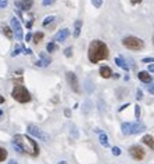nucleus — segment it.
I'll return each instance as SVG.
<instances>
[{
    "instance_id": "obj_1",
    "label": "nucleus",
    "mask_w": 154,
    "mask_h": 164,
    "mask_svg": "<svg viewBox=\"0 0 154 164\" xmlns=\"http://www.w3.org/2000/svg\"><path fill=\"white\" fill-rule=\"evenodd\" d=\"M13 146L18 153L28 154L31 157H36L39 154V146L36 141L24 134H17L13 137Z\"/></svg>"
},
{
    "instance_id": "obj_2",
    "label": "nucleus",
    "mask_w": 154,
    "mask_h": 164,
    "mask_svg": "<svg viewBox=\"0 0 154 164\" xmlns=\"http://www.w3.org/2000/svg\"><path fill=\"white\" fill-rule=\"evenodd\" d=\"M108 47L104 41L101 40H93L89 44V50H88V58L92 63H97L103 59L108 58Z\"/></svg>"
},
{
    "instance_id": "obj_3",
    "label": "nucleus",
    "mask_w": 154,
    "mask_h": 164,
    "mask_svg": "<svg viewBox=\"0 0 154 164\" xmlns=\"http://www.w3.org/2000/svg\"><path fill=\"white\" fill-rule=\"evenodd\" d=\"M11 96L17 102H20V104H27V102L31 101L29 91H28V90L25 88V87L22 86V84L14 86V88H13V91H11Z\"/></svg>"
},
{
    "instance_id": "obj_4",
    "label": "nucleus",
    "mask_w": 154,
    "mask_h": 164,
    "mask_svg": "<svg viewBox=\"0 0 154 164\" xmlns=\"http://www.w3.org/2000/svg\"><path fill=\"white\" fill-rule=\"evenodd\" d=\"M146 130V125L140 121H135V123H122L121 125V131L124 135H133V134H140Z\"/></svg>"
},
{
    "instance_id": "obj_5",
    "label": "nucleus",
    "mask_w": 154,
    "mask_h": 164,
    "mask_svg": "<svg viewBox=\"0 0 154 164\" xmlns=\"http://www.w3.org/2000/svg\"><path fill=\"white\" fill-rule=\"evenodd\" d=\"M122 44L124 47H126L128 50H132V51H140L144 48V41L139 37H135V36H126L122 39Z\"/></svg>"
},
{
    "instance_id": "obj_6",
    "label": "nucleus",
    "mask_w": 154,
    "mask_h": 164,
    "mask_svg": "<svg viewBox=\"0 0 154 164\" xmlns=\"http://www.w3.org/2000/svg\"><path fill=\"white\" fill-rule=\"evenodd\" d=\"M27 130H28V133H29L33 138H38V139H42V141H49V134L47 133H44L43 130H42L40 127H38V125H35V124H28V127H27Z\"/></svg>"
},
{
    "instance_id": "obj_7",
    "label": "nucleus",
    "mask_w": 154,
    "mask_h": 164,
    "mask_svg": "<svg viewBox=\"0 0 154 164\" xmlns=\"http://www.w3.org/2000/svg\"><path fill=\"white\" fill-rule=\"evenodd\" d=\"M65 77H67V82H68L69 87H71V90L74 92H76V94H79L81 92V87H79V82H78V77L74 72H67L65 73Z\"/></svg>"
},
{
    "instance_id": "obj_8",
    "label": "nucleus",
    "mask_w": 154,
    "mask_h": 164,
    "mask_svg": "<svg viewBox=\"0 0 154 164\" xmlns=\"http://www.w3.org/2000/svg\"><path fill=\"white\" fill-rule=\"evenodd\" d=\"M11 30H13V35H15V39H17V40H22V39H24V32H22L21 22L15 17L11 18Z\"/></svg>"
},
{
    "instance_id": "obj_9",
    "label": "nucleus",
    "mask_w": 154,
    "mask_h": 164,
    "mask_svg": "<svg viewBox=\"0 0 154 164\" xmlns=\"http://www.w3.org/2000/svg\"><path fill=\"white\" fill-rule=\"evenodd\" d=\"M129 154L135 160H143L144 156H146V152H144V149L142 146H139V145H132L129 148Z\"/></svg>"
},
{
    "instance_id": "obj_10",
    "label": "nucleus",
    "mask_w": 154,
    "mask_h": 164,
    "mask_svg": "<svg viewBox=\"0 0 154 164\" xmlns=\"http://www.w3.org/2000/svg\"><path fill=\"white\" fill-rule=\"evenodd\" d=\"M14 4H15V7H18V10H21V11H28V10H31V7L33 6V0H17Z\"/></svg>"
},
{
    "instance_id": "obj_11",
    "label": "nucleus",
    "mask_w": 154,
    "mask_h": 164,
    "mask_svg": "<svg viewBox=\"0 0 154 164\" xmlns=\"http://www.w3.org/2000/svg\"><path fill=\"white\" fill-rule=\"evenodd\" d=\"M39 57H40V59L35 62V65H36V66L46 68V66H49L50 63H51V59H50V57L47 55L46 53H40V54H39Z\"/></svg>"
},
{
    "instance_id": "obj_12",
    "label": "nucleus",
    "mask_w": 154,
    "mask_h": 164,
    "mask_svg": "<svg viewBox=\"0 0 154 164\" xmlns=\"http://www.w3.org/2000/svg\"><path fill=\"white\" fill-rule=\"evenodd\" d=\"M69 29L68 28H64V29H60L59 32L56 33V36H54V41H60V43H63V41H65V39L69 36Z\"/></svg>"
},
{
    "instance_id": "obj_13",
    "label": "nucleus",
    "mask_w": 154,
    "mask_h": 164,
    "mask_svg": "<svg viewBox=\"0 0 154 164\" xmlns=\"http://www.w3.org/2000/svg\"><path fill=\"white\" fill-rule=\"evenodd\" d=\"M99 72H100V76L104 77V79H110V77H113V70H111V68L107 66V65H101L100 69H99Z\"/></svg>"
},
{
    "instance_id": "obj_14",
    "label": "nucleus",
    "mask_w": 154,
    "mask_h": 164,
    "mask_svg": "<svg viewBox=\"0 0 154 164\" xmlns=\"http://www.w3.org/2000/svg\"><path fill=\"white\" fill-rule=\"evenodd\" d=\"M137 77H139L140 82L146 83V84H149V83L153 82V77L149 75V72H146V70H142V72L137 73Z\"/></svg>"
},
{
    "instance_id": "obj_15",
    "label": "nucleus",
    "mask_w": 154,
    "mask_h": 164,
    "mask_svg": "<svg viewBox=\"0 0 154 164\" xmlns=\"http://www.w3.org/2000/svg\"><path fill=\"white\" fill-rule=\"evenodd\" d=\"M114 62H115V65H118V66L121 68V69L126 70V72L129 70V65H128V62H125V61H124L121 57H117V58H115Z\"/></svg>"
},
{
    "instance_id": "obj_16",
    "label": "nucleus",
    "mask_w": 154,
    "mask_h": 164,
    "mask_svg": "<svg viewBox=\"0 0 154 164\" xmlns=\"http://www.w3.org/2000/svg\"><path fill=\"white\" fill-rule=\"evenodd\" d=\"M82 19H78V21H75V26H74V37H79V35H81V29H82Z\"/></svg>"
},
{
    "instance_id": "obj_17",
    "label": "nucleus",
    "mask_w": 154,
    "mask_h": 164,
    "mask_svg": "<svg viewBox=\"0 0 154 164\" xmlns=\"http://www.w3.org/2000/svg\"><path fill=\"white\" fill-rule=\"evenodd\" d=\"M99 142H100V145H101V146H104V148L110 146V142H108V137L104 133L99 134Z\"/></svg>"
},
{
    "instance_id": "obj_18",
    "label": "nucleus",
    "mask_w": 154,
    "mask_h": 164,
    "mask_svg": "<svg viewBox=\"0 0 154 164\" xmlns=\"http://www.w3.org/2000/svg\"><path fill=\"white\" fill-rule=\"evenodd\" d=\"M142 142L146 143L150 149H154V141H153V135H144L142 138Z\"/></svg>"
},
{
    "instance_id": "obj_19",
    "label": "nucleus",
    "mask_w": 154,
    "mask_h": 164,
    "mask_svg": "<svg viewBox=\"0 0 154 164\" xmlns=\"http://www.w3.org/2000/svg\"><path fill=\"white\" fill-rule=\"evenodd\" d=\"M2 32H3V35H4V36L8 39V40H11V39L14 37V35H13V30H11V28L6 26V25H3V26H2Z\"/></svg>"
},
{
    "instance_id": "obj_20",
    "label": "nucleus",
    "mask_w": 154,
    "mask_h": 164,
    "mask_svg": "<svg viewBox=\"0 0 154 164\" xmlns=\"http://www.w3.org/2000/svg\"><path fill=\"white\" fill-rule=\"evenodd\" d=\"M43 37H44L43 32H38V33L32 35V39H33V43H35V44L40 43V41H42V39H43Z\"/></svg>"
},
{
    "instance_id": "obj_21",
    "label": "nucleus",
    "mask_w": 154,
    "mask_h": 164,
    "mask_svg": "<svg viewBox=\"0 0 154 164\" xmlns=\"http://www.w3.org/2000/svg\"><path fill=\"white\" fill-rule=\"evenodd\" d=\"M90 101H89V99H86V101H85V104H83V106H82V112H83V113H85V115H88L89 113V110H90Z\"/></svg>"
},
{
    "instance_id": "obj_22",
    "label": "nucleus",
    "mask_w": 154,
    "mask_h": 164,
    "mask_svg": "<svg viewBox=\"0 0 154 164\" xmlns=\"http://www.w3.org/2000/svg\"><path fill=\"white\" fill-rule=\"evenodd\" d=\"M46 50L49 51V53H54V51H57V44L54 43V41H50V43H47Z\"/></svg>"
},
{
    "instance_id": "obj_23",
    "label": "nucleus",
    "mask_w": 154,
    "mask_h": 164,
    "mask_svg": "<svg viewBox=\"0 0 154 164\" xmlns=\"http://www.w3.org/2000/svg\"><path fill=\"white\" fill-rule=\"evenodd\" d=\"M6 159H7V150L4 148H0V163L4 162Z\"/></svg>"
},
{
    "instance_id": "obj_24",
    "label": "nucleus",
    "mask_w": 154,
    "mask_h": 164,
    "mask_svg": "<svg viewBox=\"0 0 154 164\" xmlns=\"http://www.w3.org/2000/svg\"><path fill=\"white\" fill-rule=\"evenodd\" d=\"M20 53H22V46H18L17 44V46L14 47V51L11 53V57H17Z\"/></svg>"
},
{
    "instance_id": "obj_25",
    "label": "nucleus",
    "mask_w": 154,
    "mask_h": 164,
    "mask_svg": "<svg viewBox=\"0 0 154 164\" xmlns=\"http://www.w3.org/2000/svg\"><path fill=\"white\" fill-rule=\"evenodd\" d=\"M53 21H54V17H53V15H50V17H46V18H44V21L42 22V25H43V26H47V25L51 24Z\"/></svg>"
},
{
    "instance_id": "obj_26",
    "label": "nucleus",
    "mask_w": 154,
    "mask_h": 164,
    "mask_svg": "<svg viewBox=\"0 0 154 164\" xmlns=\"http://www.w3.org/2000/svg\"><path fill=\"white\" fill-rule=\"evenodd\" d=\"M111 153H113V156H120L122 152H121V149L118 146H114L113 149H111Z\"/></svg>"
},
{
    "instance_id": "obj_27",
    "label": "nucleus",
    "mask_w": 154,
    "mask_h": 164,
    "mask_svg": "<svg viewBox=\"0 0 154 164\" xmlns=\"http://www.w3.org/2000/svg\"><path fill=\"white\" fill-rule=\"evenodd\" d=\"M64 55H65L67 58L72 57V47H67L65 50H64Z\"/></svg>"
},
{
    "instance_id": "obj_28",
    "label": "nucleus",
    "mask_w": 154,
    "mask_h": 164,
    "mask_svg": "<svg viewBox=\"0 0 154 164\" xmlns=\"http://www.w3.org/2000/svg\"><path fill=\"white\" fill-rule=\"evenodd\" d=\"M135 116H136L137 121H139V119H140V106L139 105L135 106Z\"/></svg>"
},
{
    "instance_id": "obj_29",
    "label": "nucleus",
    "mask_w": 154,
    "mask_h": 164,
    "mask_svg": "<svg viewBox=\"0 0 154 164\" xmlns=\"http://www.w3.org/2000/svg\"><path fill=\"white\" fill-rule=\"evenodd\" d=\"M56 3V0H42V4L44 6V7H47V6H51Z\"/></svg>"
},
{
    "instance_id": "obj_30",
    "label": "nucleus",
    "mask_w": 154,
    "mask_h": 164,
    "mask_svg": "<svg viewBox=\"0 0 154 164\" xmlns=\"http://www.w3.org/2000/svg\"><path fill=\"white\" fill-rule=\"evenodd\" d=\"M92 3H93V6H95L96 8H100L101 4H103V0H92Z\"/></svg>"
},
{
    "instance_id": "obj_31",
    "label": "nucleus",
    "mask_w": 154,
    "mask_h": 164,
    "mask_svg": "<svg viewBox=\"0 0 154 164\" xmlns=\"http://www.w3.org/2000/svg\"><path fill=\"white\" fill-rule=\"evenodd\" d=\"M8 6V0H0V8H6Z\"/></svg>"
},
{
    "instance_id": "obj_32",
    "label": "nucleus",
    "mask_w": 154,
    "mask_h": 164,
    "mask_svg": "<svg viewBox=\"0 0 154 164\" xmlns=\"http://www.w3.org/2000/svg\"><path fill=\"white\" fill-rule=\"evenodd\" d=\"M86 83H88V84H86V88H88V92H92L95 88H93V87H90V84H92V83H90V80L88 79V80H86Z\"/></svg>"
},
{
    "instance_id": "obj_33",
    "label": "nucleus",
    "mask_w": 154,
    "mask_h": 164,
    "mask_svg": "<svg viewBox=\"0 0 154 164\" xmlns=\"http://www.w3.org/2000/svg\"><path fill=\"white\" fill-rule=\"evenodd\" d=\"M143 63H151L153 62V57H149V58H143L142 59Z\"/></svg>"
},
{
    "instance_id": "obj_34",
    "label": "nucleus",
    "mask_w": 154,
    "mask_h": 164,
    "mask_svg": "<svg viewBox=\"0 0 154 164\" xmlns=\"http://www.w3.org/2000/svg\"><path fill=\"white\" fill-rule=\"evenodd\" d=\"M22 53H24V54H28V55H31V54H32V50H31V48H25L24 46H22Z\"/></svg>"
},
{
    "instance_id": "obj_35",
    "label": "nucleus",
    "mask_w": 154,
    "mask_h": 164,
    "mask_svg": "<svg viewBox=\"0 0 154 164\" xmlns=\"http://www.w3.org/2000/svg\"><path fill=\"white\" fill-rule=\"evenodd\" d=\"M147 90H149L150 94H153V92H154V88H153V84H151V83H149V84H147Z\"/></svg>"
},
{
    "instance_id": "obj_36",
    "label": "nucleus",
    "mask_w": 154,
    "mask_h": 164,
    "mask_svg": "<svg viewBox=\"0 0 154 164\" xmlns=\"http://www.w3.org/2000/svg\"><path fill=\"white\" fill-rule=\"evenodd\" d=\"M142 98H143L142 91H140V90H137V91H136V99H142Z\"/></svg>"
},
{
    "instance_id": "obj_37",
    "label": "nucleus",
    "mask_w": 154,
    "mask_h": 164,
    "mask_svg": "<svg viewBox=\"0 0 154 164\" xmlns=\"http://www.w3.org/2000/svg\"><path fill=\"white\" fill-rule=\"evenodd\" d=\"M72 133H74V138H75V139H76V138H78V133H76V127H75V125H72Z\"/></svg>"
},
{
    "instance_id": "obj_38",
    "label": "nucleus",
    "mask_w": 154,
    "mask_h": 164,
    "mask_svg": "<svg viewBox=\"0 0 154 164\" xmlns=\"http://www.w3.org/2000/svg\"><path fill=\"white\" fill-rule=\"evenodd\" d=\"M64 115H65V117H71V110H69V109H65V110H64Z\"/></svg>"
},
{
    "instance_id": "obj_39",
    "label": "nucleus",
    "mask_w": 154,
    "mask_h": 164,
    "mask_svg": "<svg viewBox=\"0 0 154 164\" xmlns=\"http://www.w3.org/2000/svg\"><path fill=\"white\" fill-rule=\"evenodd\" d=\"M25 40L27 41H31L32 40V33L29 32V33H27V36H25Z\"/></svg>"
},
{
    "instance_id": "obj_40",
    "label": "nucleus",
    "mask_w": 154,
    "mask_h": 164,
    "mask_svg": "<svg viewBox=\"0 0 154 164\" xmlns=\"http://www.w3.org/2000/svg\"><path fill=\"white\" fill-rule=\"evenodd\" d=\"M129 105H131V104H124V105H122V106H121V108H120V112H122L124 109H126V108H128V106H129Z\"/></svg>"
},
{
    "instance_id": "obj_41",
    "label": "nucleus",
    "mask_w": 154,
    "mask_h": 164,
    "mask_svg": "<svg viewBox=\"0 0 154 164\" xmlns=\"http://www.w3.org/2000/svg\"><path fill=\"white\" fill-rule=\"evenodd\" d=\"M142 3V0H131V4H139Z\"/></svg>"
},
{
    "instance_id": "obj_42",
    "label": "nucleus",
    "mask_w": 154,
    "mask_h": 164,
    "mask_svg": "<svg viewBox=\"0 0 154 164\" xmlns=\"http://www.w3.org/2000/svg\"><path fill=\"white\" fill-rule=\"evenodd\" d=\"M153 70H154V65L153 63H150L149 65V72H153Z\"/></svg>"
},
{
    "instance_id": "obj_43",
    "label": "nucleus",
    "mask_w": 154,
    "mask_h": 164,
    "mask_svg": "<svg viewBox=\"0 0 154 164\" xmlns=\"http://www.w3.org/2000/svg\"><path fill=\"white\" fill-rule=\"evenodd\" d=\"M8 164H18V163L15 162V160H10V162H8Z\"/></svg>"
},
{
    "instance_id": "obj_44",
    "label": "nucleus",
    "mask_w": 154,
    "mask_h": 164,
    "mask_svg": "<svg viewBox=\"0 0 154 164\" xmlns=\"http://www.w3.org/2000/svg\"><path fill=\"white\" fill-rule=\"evenodd\" d=\"M3 102H4V98H3V96L0 95V104H3Z\"/></svg>"
},
{
    "instance_id": "obj_45",
    "label": "nucleus",
    "mask_w": 154,
    "mask_h": 164,
    "mask_svg": "<svg viewBox=\"0 0 154 164\" xmlns=\"http://www.w3.org/2000/svg\"><path fill=\"white\" fill-rule=\"evenodd\" d=\"M57 164H67L65 162H60V163H57Z\"/></svg>"
},
{
    "instance_id": "obj_46",
    "label": "nucleus",
    "mask_w": 154,
    "mask_h": 164,
    "mask_svg": "<svg viewBox=\"0 0 154 164\" xmlns=\"http://www.w3.org/2000/svg\"><path fill=\"white\" fill-rule=\"evenodd\" d=\"M3 115V110H2V109H0V116H2Z\"/></svg>"
}]
</instances>
